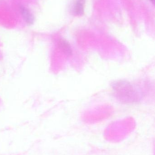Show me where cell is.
<instances>
[{
	"label": "cell",
	"instance_id": "6da1fadb",
	"mask_svg": "<svg viewBox=\"0 0 155 155\" xmlns=\"http://www.w3.org/2000/svg\"><path fill=\"white\" fill-rule=\"evenodd\" d=\"M113 88L117 96L121 100L133 102L135 100V91L133 87L128 83L123 81H119L114 84Z\"/></svg>",
	"mask_w": 155,
	"mask_h": 155
},
{
	"label": "cell",
	"instance_id": "7a4b0ae2",
	"mask_svg": "<svg viewBox=\"0 0 155 155\" xmlns=\"http://www.w3.org/2000/svg\"><path fill=\"white\" fill-rule=\"evenodd\" d=\"M20 11H21L23 18L25 21V22L29 25H32L34 22V17L32 14L30 12V11L27 8L22 6H21L20 7Z\"/></svg>",
	"mask_w": 155,
	"mask_h": 155
},
{
	"label": "cell",
	"instance_id": "3957f363",
	"mask_svg": "<svg viewBox=\"0 0 155 155\" xmlns=\"http://www.w3.org/2000/svg\"><path fill=\"white\" fill-rule=\"evenodd\" d=\"M58 46L62 51L67 56H70L72 54V50L71 45L68 42L63 39H61L58 42Z\"/></svg>",
	"mask_w": 155,
	"mask_h": 155
},
{
	"label": "cell",
	"instance_id": "277c9868",
	"mask_svg": "<svg viewBox=\"0 0 155 155\" xmlns=\"http://www.w3.org/2000/svg\"><path fill=\"white\" fill-rule=\"evenodd\" d=\"M86 0H77L74 7V12L77 15H83L84 12V6Z\"/></svg>",
	"mask_w": 155,
	"mask_h": 155
},
{
	"label": "cell",
	"instance_id": "5b68a950",
	"mask_svg": "<svg viewBox=\"0 0 155 155\" xmlns=\"http://www.w3.org/2000/svg\"><path fill=\"white\" fill-rule=\"evenodd\" d=\"M150 1H151L153 4H154L155 0H150Z\"/></svg>",
	"mask_w": 155,
	"mask_h": 155
}]
</instances>
